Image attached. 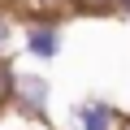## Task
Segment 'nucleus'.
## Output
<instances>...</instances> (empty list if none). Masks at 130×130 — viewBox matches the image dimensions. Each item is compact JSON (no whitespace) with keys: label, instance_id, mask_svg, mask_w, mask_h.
<instances>
[{"label":"nucleus","instance_id":"f03ea898","mask_svg":"<svg viewBox=\"0 0 130 130\" xmlns=\"http://www.w3.org/2000/svg\"><path fill=\"white\" fill-rule=\"evenodd\" d=\"M48 100H52V83L43 74H18V91H13V104L26 113V117H39L48 113Z\"/></svg>","mask_w":130,"mask_h":130},{"label":"nucleus","instance_id":"20e7f679","mask_svg":"<svg viewBox=\"0 0 130 130\" xmlns=\"http://www.w3.org/2000/svg\"><path fill=\"white\" fill-rule=\"evenodd\" d=\"M13 91H18V74H13L9 56H0V104H5V100H13Z\"/></svg>","mask_w":130,"mask_h":130},{"label":"nucleus","instance_id":"f257e3e1","mask_svg":"<svg viewBox=\"0 0 130 130\" xmlns=\"http://www.w3.org/2000/svg\"><path fill=\"white\" fill-rule=\"evenodd\" d=\"M70 126L74 130H126L121 113L108 104V100H78L70 108Z\"/></svg>","mask_w":130,"mask_h":130},{"label":"nucleus","instance_id":"39448f33","mask_svg":"<svg viewBox=\"0 0 130 130\" xmlns=\"http://www.w3.org/2000/svg\"><path fill=\"white\" fill-rule=\"evenodd\" d=\"M9 35H13V26H9L5 13H0V56H5V48H9Z\"/></svg>","mask_w":130,"mask_h":130},{"label":"nucleus","instance_id":"0eeeda50","mask_svg":"<svg viewBox=\"0 0 130 130\" xmlns=\"http://www.w3.org/2000/svg\"><path fill=\"white\" fill-rule=\"evenodd\" d=\"M39 5H65V0H39Z\"/></svg>","mask_w":130,"mask_h":130},{"label":"nucleus","instance_id":"423d86ee","mask_svg":"<svg viewBox=\"0 0 130 130\" xmlns=\"http://www.w3.org/2000/svg\"><path fill=\"white\" fill-rule=\"evenodd\" d=\"M113 9H121V13L130 18V0H113Z\"/></svg>","mask_w":130,"mask_h":130},{"label":"nucleus","instance_id":"7ed1b4c3","mask_svg":"<svg viewBox=\"0 0 130 130\" xmlns=\"http://www.w3.org/2000/svg\"><path fill=\"white\" fill-rule=\"evenodd\" d=\"M22 39H26V52H30L35 61H52V56H61V26H56V22H48V18L26 22Z\"/></svg>","mask_w":130,"mask_h":130}]
</instances>
